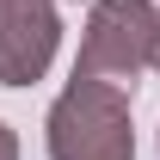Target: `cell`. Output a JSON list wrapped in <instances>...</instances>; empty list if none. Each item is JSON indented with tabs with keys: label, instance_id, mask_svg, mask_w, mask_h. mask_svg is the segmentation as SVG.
I'll list each match as a JSON object with an SVG mask.
<instances>
[{
	"label": "cell",
	"instance_id": "obj_1",
	"mask_svg": "<svg viewBox=\"0 0 160 160\" xmlns=\"http://www.w3.org/2000/svg\"><path fill=\"white\" fill-rule=\"evenodd\" d=\"M154 43H160L154 0H99L74 56V80H99L111 92H129L136 74L154 62Z\"/></svg>",
	"mask_w": 160,
	"mask_h": 160
},
{
	"label": "cell",
	"instance_id": "obj_2",
	"mask_svg": "<svg viewBox=\"0 0 160 160\" xmlns=\"http://www.w3.org/2000/svg\"><path fill=\"white\" fill-rule=\"evenodd\" d=\"M43 129H49V160H136L129 92H111L99 80H68Z\"/></svg>",
	"mask_w": 160,
	"mask_h": 160
},
{
	"label": "cell",
	"instance_id": "obj_3",
	"mask_svg": "<svg viewBox=\"0 0 160 160\" xmlns=\"http://www.w3.org/2000/svg\"><path fill=\"white\" fill-rule=\"evenodd\" d=\"M56 6L49 0H0V86H31L56 62Z\"/></svg>",
	"mask_w": 160,
	"mask_h": 160
},
{
	"label": "cell",
	"instance_id": "obj_4",
	"mask_svg": "<svg viewBox=\"0 0 160 160\" xmlns=\"http://www.w3.org/2000/svg\"><path fill=\"white\" fill-rule=\"evenodd\" d=\"M0 160H19V136H12L6 123H0Z\"/></svg>",
	"mask_w": 160,
	"mask_h": 160
},
{
	"label": "cell",
	"instance_id": "obj_5",
	"mask_svg": "<svg viewBox=\"0 0 160 160\" xmlns=\"http://www.w3.org/2000/svg\"><path fill=\"white\" fill-rule=\"evenodd\" d=\"M154 68H160V43H154Z\"/></svg>",
	"mask_w": 160,
	"mask_h": 160
}]
</instances>
